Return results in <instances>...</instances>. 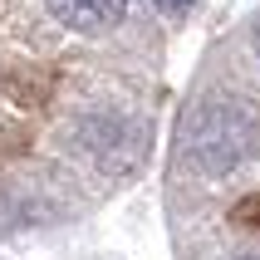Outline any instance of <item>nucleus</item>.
<instances>
[{
	"instance_id": "f257e3e1",
	"label": "nucleus",
	"mask_w": 260,
	"mask_h": 260,
	"mask_svg": "<svg viewBox=\"0 0 260 260\" xmlns=\"http://www.w3.org/2000/svg\"><path fill=\"white\" fill-rule=\"evenodd\" d=\"M250 143H255V123H250V113L236 99L202 103L191 113V123H187V147H191V157H197V167H206V172L236 167L250 152Z\"/></svg>"
},
{
	"instance_id": "f03ea898",
	"label": "nucleus",
	"mask_w": 260,
	"mask_h": 260,
	"mask_svg": "<svg viewBox=\"0 0 260 260\" xmlns=\"http://www.w3.org/2000/svg\"><path fill=\"white\" fill-rule=\"evenodd\" d=\"M44 5L59 25L79 29V35H103L128 15V0H44Z\"/></svg>"
},
{
	"instance_id": "7ed1b4c3",
	"label": "nucleus",
	"mask_w": 260,
	"mask_h": 260,
	"mask_svg": "<svg viewBox=\"0 0 260 260\" xmlns=\"http://www.w3.org/2000/svg\"><path fill=\"white\" fill-rule=\"evenodd\" d=\"M157 5H162V10H187L191 0H157Z\"/></svg>"
},
{
	"instance_id": "20e7f679",
	"label": "nucleus",
	"mask_w": 260,
	"mask_h": 260,
	"mask_svg": "<svg viewBox=\"0 0 260 260\" xmlns=\"http://www.w3.org/2000/svg\"><path fill=\"white\" fill-rule=\"evenodd\" d=\"M255 54H260V25H255Z\"/></svg>"
},
{
	"instance_id": "39448f33",
	"label": "nucleus",
	"mask_w": 260,
	"mask_h": 260,
	"mask_svg": "<svg viewBox=\"0 0 260 260\" xmlns=\"http://www.w3.org/2000/svg\"><path fill=\"white\" fill-rule=\"evenodd\" d=\"M246 260H260V255H246Z\"/></svg>"
}]
</instances>
